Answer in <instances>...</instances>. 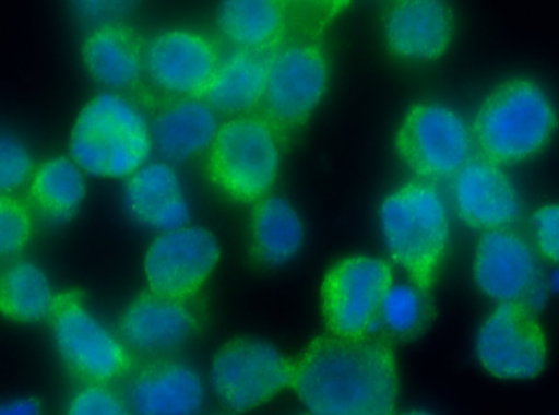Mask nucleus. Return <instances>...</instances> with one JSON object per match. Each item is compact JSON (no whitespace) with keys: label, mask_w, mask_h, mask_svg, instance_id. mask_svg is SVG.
<instances>
[{"label":"nucleus","mask_w":559,"mask_h":415,"mask_svg":"<svg viewBox=\"0 0 559 415\" xmlns=\"http://www.w3.org/2000/svg\"><path fill=\"white\" fill-rule=\"evenodd\" d=\"M293 361L292 389L313 415H394L399 376L384 337L325 332Z\"/></svg>","instance_id":"1"},{"label":"nucleus","mask_w":559,"mask_h":415,"mask_svg":"<svg viewBox=\"0 0 559 415\" xmlns=\"http://www.w3.org/2000/svg\"><path fill=\"white\" fill-rule=\"evenodd\" d=\"M379 221L391 259L412 284L431 292L449 242V217L438 190L428 182L411 181L381 202Z\"/></svg>","instance_id":"2"},{"label":"nucleus","mask_w":559,"mask_h":415,"mask_svg":"<svg viewBox=\"0 0 559 415\" xmlns=\"http://www.w3.org/2000/svg\"><path fill=\"white\" fill-rule=\"evenodd\" d=\"M153 146L145 116L123 96L103 92L81 109L73 124L69 152L85 173L122 178L140 169Z\"/></svg>","instance_id":"3"},{"label":"nucleus","mask_w":559,"mask_h":415,"mask_svg":"<svg viewBox=\"0 0 559 415\" xmlns=\"http://www.w3.org/2000/svg\"><path fill=\"white\" fill-rule=\"evenodd\" d=\"M557 128V110L535 81L513 78L499 84L479 106L473 123L483 156L514 164L542 152Z\"/></svg>","instance_id":"4"},{"label":"nucleus","mask_w":559,"mask_h":415,"mask_svg":"<svg viewBox=\"0 0 559 415\" xmlns=\"http://www.w3.org/2000/svg\"><path fill=\"white\" fill-rule=\"evenodd\" d=\"M280 139L259 116H241L219 127L211 145L210 169L216 183L230 197L258 201L276 180Z\"/></svg>","instance_id":"5"},{"label":"nucleus","mask_w":559,"mask_h":415,"mask_svg":"<svg viewBox=\"0 0 559 415\" xmlns=\"http://www.w3.org/2000/svg\"><path fill=\"white\" fill-rule=\"evenodd\" d=\"M328 83V58L317 42L298 38L275 51L260 106L261 117L271 124L281 142L308 122Z\"/></svg>","instance_id":"6"},{"label":"nucleus","mask_w":559,"mask_h":415,"mask_svg":"<svg viewBox=\"0 0 559 415\" xmlns=\"http://www.w3.org/2000/svg\"><path fill=\"white\" fill-rule=\"evenodd\" d=\"M294 361L267 341L237 336L213 357L210 382L219 403L233 413L255 408L292 388Z\"/></svg>","instance_id":"7"},{"label":"nucleus","mask_w":559,"mask_h":415,"mask_svg":"<svg viewBox=\"0 0 559 415\" xmlns=\"http://www.w3.org/2000/svg\"><path fill=\"white\" fill-rule=\"evenodd\" d=\"M394 147L415 175L441 179L454 177L469 161L472 137L456 111L439 103L420 102L404 114Z\"/></svg>","instance_id":"8"},{"label":"nucleus","mask_w":559,"mask_h":415,"mask_svg":"<svg viewBox=\"0 0 559 415\" xmlns=\"http://www.w3.org/2000/svg\"><path fill=\"white\" fill-rule=\"evenodd\" d=\"M392 284V266L380 258L352 256L334 262L320 288L326 332L346 337L367 335Z\"/></svg>","instance_id":"9"},{"label":"nucleus","mask_w":559,"mask_h":415,"mask_svg":"<svg viewBox=\"0 0 559 415\" xmlns=\"http://www.w3.org/2000/svg\"><path fill=\"white\" fill-rule=\"evenodd\" d=\"M475 351L481 366L500 379H531L546 364L543 329L527 306L501 303L478 329Z\"/></svg>","instance_id":"10"},{"label":"nucleus","mask_w":559,"mask_h":415,"mask_svg":"<svg viewBox=\"0 0 559 415\" xmlns=\"http://www.w3.org/2000/svg\"><path fill=\"white\" fill-rule=\"evenodd\" d=\"M340 7L338 2L225 0L217 10V24L239 48L278 49L284 39H298L294 31L309 33L329 20L309 16L334 15Z\"/></svg>","instance_id":"11"},{"label":"nucleus","mask_w":559,"mask_h":415,"mask_svg":"<svg viewBox=\"0 0 559 415\" xmlns=\"http://www.w3.org/2000/svg\"><path fill=\"white\" fill-rule=\"evenodd\" d=\"M50 315L56 347L75 374L94 382H105L128 368L130 358L124 344L78 295L57 297Z\"/></svg>","instance_id":"12"},{"label":"nucleus","mask_w":559,"mask_h":415,"mask_svg":"<svg viewBox=\"0 0 559 415\" xmlns=\"http://www.w3.org/2000/svg\"><path fill=\"white\" fill-rule=\"evenodd\" d=\"M219 254L216 237L202 226L160 233L144 258L150 290L176 300L190 297L209 278Z\"/></svg>","instance_id":"13"},{"label":"nucleus","mask_w":559,"mask_h":415,"mask_svg":"<svg viewBox=\"0 0 559 415\" xmlns=\"http://www.w3.org/2000/svg\"><path fill=\"white\" fill-rule=\"evenodd\" d=\"M473 272L477 286L496 300L521 303L533 311L543 301L539 262L531 246L507 228L480 237Z\"/></svg>","instance_id":"14"},{"label":"nucleus","mask_w":559,"mask_h":415,"mask_svg":"<svg viewBox=\"0 0 559 415\" xmlns=\"http://www.w3.org/2000/svg\"><path fill=\"white\" fill-rule=\"evenodd\" d=\"M143 59L152 82L178 95L204 92L219 63L213 45L186 29L157 34L148 43Z\"/></svg>","instance_id":"15"},{"label":"nucleus","mask_w":559,"mask_h":415,"mask_svg":"<svg viewBox=\"0 0 559 415\" xmlns=\"http://www.w3.org/2000/svg\"><path fill=\"white\" fill-rule=\"evenodd\" d=\"M385 44L396 57L431 61L449 48L454 34V14L440 0H397L382 14Z\"/></svg>","instance_id":"16"},{"label":"nucleus","mask_w":559,"mask_h":415,"mask_svg":"<svg viewBox=\"0 0 559 415\" xmlns=\"http://www.w3.org/2000/svg\"><path fill=\"white\" fill-rule=\"evenodd\" d=\"M453 199L460 218L477 229H504L521 214L512 180L484 156L471 157L454 176Z\"/></svg>","instance_id":"17"},{"label":"nucleus","mask_w":559,"mask_h":415,"mask_svg":"<svg viewBox=\"0 0 559 415\" xmlns=\"http://www.w3.org/2000/svg\"><path fill=\"white\" fill-rule=\"evenodd\" d=\"M195 327L197 319L182 300L151 290L129 304L119 323L124 344L150 355L176 352L190 340Z\"/></svg>","instance_id":"18"},{"label":"nucleus","mask_w":559,"mask_h":415,"mask_svg":"<svg viewBox=\"0 0 559 415\" xmlns=\"http://www.w3.org/2000/svg\"><path fill=\"white\" fill-rule=\"evenodd\" d=\"M204 401L201 377L193 367L178 360L146 366L126 390V404L133 415H199Z\"/></svg>","instance_id":"19"},{"label":"nucleus","mask_w":559,"mask_h":415,"mask_svg":"<svg viewBox=\"0 0 559 415\" xmlns=\"http://www.w3.org/2000/svg\"><path fill=\"white\" fill-rule=\"evenodd\" d=\"M123 203L135 222L160 233L187 226L190 220L179 177L163 162L145 164L129 176Z\"/></svg>","instance_id":"20"},{"label":"nucleus","mask_w":559,"mask_h":415,"mask_svg":"<svg viewBox=\"0 0 559 415\" xmlns=\"http://www.w3.org/2000/svg\"><path fill=\"white\" fill-rule=\"evenodd\" d=\"M276 50L238 48L229 52L204 91L206 103L226 115L247 112L261 105Z\"/></svg>","instance_id":"21"},{"label":"nucleus","mask_w":559,"mask_h":415,"mask_svg":"<svg viewBox=\"0 0 559 415\" xmlns=\"http://www.w3.org/2000/svg\"><path fill=\"white\" fill-rule=\"evenodd\" d=\"M218 129L215 111L206 102L185 99L157 115L151 135L158 154L178 164L212 145Z\"/></svg>","instance_id":"22"},{"label":"nucleus","mask_w":559,"mask_h":415,"mask_svg":"<svg viewBox=\"0 0 559 415\" xmlns=\"http://www.w3.org/2000/svg\"><path fill=\"white\" fill-rule=\"evenodd\" d=\"M305 236L301 218L290 202L275 194L258 200L251 214V250L263 265L278 266L299 251Z\"/></svg>","instance_id":"23"},{"label":"nucleus","mask_w":559,"mask_h":415,"mask_svg":"<svg viewBox=\"0 0 559 415\" xmlns=\"http://www.w3.org/2000/svg\"><path fill=\"white\" fill-rule=\"evenodd\" d=\"M82 57L91 76L112 90L135 84L144 61L133 33L118 24L103 25L94 31L85 39Z\"/></svg>","instance_id":"24"},{"label":"nucleus","mask_w":559,"mask_h":415,"mask_svg":"<svg viewBox=\"0 0 559 415\" xmlns=\"http://www.w3.org/2000/svg\"><path fill=\"white\" fill-rule=\"evenodd\" d=\"M86 187L82 169L70 158L46 161L33 177L29 194L37 213L48 223H67L78 212Z\"/></svg>","instance_id":"25"},{"label":"nucleus","mask_w":559,"mask_h":415,"mask_svg":"<svg viewBox=\"0 0 559 415\" xmlns=\"http://www.w3.org/2000/svg\"><path fill=\"white\" fill-rule=\"evenodd\" d=\"M56 298L46 273L29 260H16L2 271L1 311L17 322H37L51 313Z\"/></svg>","instance_id":"26"},{"label":"nucleus","mask_w":559,"mask_h":415,"mask_svg":"<svg viewBox=\"0 0 559 415\" xmlns=\"http://www.w3.org/2000/svg\"><path fill=\"white\" fill-rule=\"evenodd\" d=\"M436 316L431 292L411 282L393 283L386 290L378 313L379 335L390 343H405L419 337Z\"/></svg>","instance_id":"27"},{"label":"nucleus","mask_w":559,"mask_h":415,"mask_svg":"<svg viewBox=\"0 0 559 415\" xmlns=\"http://www.w3.org/2000/svg\"><path fill=\"white\" fill-rule=\"evenodd\" d=\"M32 218L27 208L17 199L2 194L0 200V253L13 257L27 242Z\"/></svg>","instance_id":"28"},{"label":"nucleus","mask_w":559,"mask_h":415,"mask_svg":"<svg viewBox=\"0 0 559 415\" xmlns=\"http://www.w3.org/2000/svg\"><path fill=\"white\" fill-rule=\"evenodd\" d=\"M32 170V158L25 145L10 132L0 137V189L11 192L21 187Z\"/></svg>","instance_id":"29"},{"label":"nucleus","mask_w":559,"mask_h":415,"mask_svg":"<svg viewBox=\"0 0 559 415\" xmlns=\"http://www.w3.org/2000/svg\"><path fill=\"white\" fill-rule=\"evenodd\" d=\"M66 415H133L126 402L109 389L88 386L76 392Z\"/></svg>","instance_id":"30"},{"label":"nucleus","mask_w":559,"mask_h":415,"mask_svg":"<svg viewBox=\"0 0 559 415\" xmlns=\"http://www.w3.org/2000/svg\"><path fill=\"white\" fill-rule=\"evenodd\" d=\"M531 226L542 254L559 264V204L537 209L531 217Z\"/></svg>","instance_id":"31"},{"label":"nucleus","mask_w":559,"mask_h":415,"mask_svg":"<svg viewBox=\"0 0 559 415\" xmlns=\"http://www.w3.org/2000/svg\"><path fill=\"white\" fill-rule=\"evenodd\" d=\"M79 13L87 17H105L123 13L130 5L124 1H76Z\"/></svg>","instance_id":"32"},{"label":"nucleus","mask_w":559,"mask_h":415,"mask_svg":"<svg viewBox=\"0 0 559 415\" xmlns=\"http://www.w3.org/2000/svg\"><path fill=\"white\" fill-rule=\"evenodd\" d=\"M1 415H41V405L35 398H19L4 403Z\"/></svg>","instance_id":"33"},{"label":"nucleus","mask_w":559,"mask_h":415,"mask_svg":"<svg viewBox=\"0 0 559 415\" xmlns=\"http://www.w3.org/2000/svg\"><path fill=\"white\" fill-rule=\"evenodd\" d=\"M396 415H435V414H432L431 412L426 411V410L414 408V410L404 411Z\"/></svg>","instance_id":"34"},{"label":"nucleus","mask_w":559,"mask_h":415,"mask_svg":"<svg viewBox=\"0 0 559 415\" xmlns=\"http://www.w3.org/2000/svg\"><path fill=\"white\" fill-rule=\"evenodd\" d=\"M313 415V414H312Z\"/></svg>","instance_id":"35"}]
</instances>
